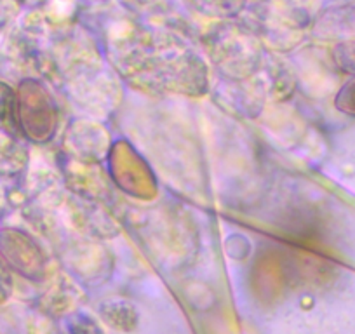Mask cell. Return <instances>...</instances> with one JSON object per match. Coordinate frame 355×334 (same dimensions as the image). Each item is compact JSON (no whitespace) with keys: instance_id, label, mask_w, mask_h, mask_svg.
Segmentation results:
<instances>
[{"instance_id":"30bf717a","label":"cell","mask_w":355,"mask_h":334,"mask_svg":"<svg viewBox=\"0 0 355 334\" xmlns=\"http://www.w3.org/2000/svg\"><path fill=\"white\" fill-rule=\"evenodd\" d=\"M18 6L19 4L15 0H0V30L11 21L12 16L18 11Z\"/></svg>"},{"instance_id":"52a82bcc","label":"cell","mask_w":355,"mask_h":334,"mask_svg":"<svg viewBox=\"0 0 355 334\" xmlns=\"http://www.w3.org/2000/svg\"><path fill=\"white\" fill-rule=\"evenodd\" d=\"M68 329H70V334H103L101 327L91 317L82 315V313L71 319Z\"/></svg>"},{"instance_id":"5b68a950","label":"cell","mask_w":355,"mask_h":334,"mask_svg":"<svg viewBox=\"0 0 355 334\" xmlns=\"http://www.w3.org/2000/svg\"><path fill=\"white\" fill-rule=\"evenodd\" d=\"M333 60L345 73L355 75V40H347L334 46Z\"/></svg>"},{"instance_id":"277c9868","label":"cell","mask_w":355,"mask_h":334,"mask_svg":"<svg viewBox=\"0 0 355 334\" xmlns=\"http://www.w3.org/2000/svg\"><path fill=\"white\" fill-rule=\"evenodd\" d=\"M101 315L107 320L110 326L117 327V329L131 331L136 326V312L132 310L131 305H128L125 301H115L108 303L101 308Z\"/></svg>"},{"instance_id":"8992f818","label":"cell","mask_w":355,"mask_h":334,"mask_svg":"<svg viewBox=\"0 0 355 334\" xmlns=\"http://www.w3.org/2000/svg\"><path fill=\"white\" fill-rule=\"evenodd\" d=\"M9 122H15V94L8 84L0 82V129L8 128Z\"/></svg>"},{"instance_id":"9c48e42d","label":"cell","mask_w":355,"mask_h":334,"mask_svg":"<svg viewBox=\"0 0 355 334\" xmlns=\"http://www.w3.org/2000/svg\"><path fill=\"white\" fill-rule=\"evenodd\" d=\"M12 289V281L11 274H9V268L4 261L0 260V303L6 301Z\"/></svg>"},{"instance_id":"6da1fadb","label":"cell","mask_w":355,"mask_h":334,"mask_svg":"<svg viewBox=\"0 0 355 334\" xmlns=\"http://www.w3.org/2000/svg\"><path fill=\"white\" fill-rule=\"evenodd\" d=\"M0 260L25 277H35L40 267V253L32 238L16 228L0 230Z\"/></svg>"},{"instance_id":"8fae6325","label":"cell","mask_w":355,"mask_h":334,"mask_svg":"<svg viewBox=\"0 0 355 334\" xmlns=\"http://www.w3.org/2000/svg\"><path fill=\"white\" fill-rule=\"evenodd\" d=\"M15 2H18V4H25L26 0H15Z\"/></svg>"},{"instance_id":"3957f363","label":"cell","mask_w":355,"mask_h":334,"mask_svg":"<svg viewBox=\"0 0 355 334\" xmlns=\"http://www.w3.org/2000/svg\"><path fill=\"white\" fill-rule=\"evenodd\" d=\"M26 152L9 132L0 129V178H15L25 169Z\"/></svg>"},{"instance_id":"7a4b0ae2","label":"cell","mask_w":355,"mask_h":334,"mask_svg":"<svg viewBox=\"0 0 355 334\" xmlns=\"http://www.w3.org/2000/svg\"><path fill=\"white\" fill-rule=\"evenodd\" d=\"M315 33L324 40L347 42L355 37V0H334L319 12Z\"/></svg>"},{"instance_id":"ba28073f","label":"cell","mask_w":355,"mask_h":334,"mask_svg":"<svg viewBox=\"0 0 355 334\" xmlns=\"http://www.w3.org/2000/svg\"><path fill=\"white\" fill-rule=\"evenodd\" d=\"M336 105L341 110L347 112V114L355 115V80L348 82L347 86L341 89Z\"/></svg>"}]
</instances>
